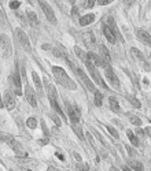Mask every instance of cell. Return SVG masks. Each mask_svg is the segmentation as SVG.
Instances as JSON below:
<instances>
[{"instance_id": "d590c367", "label": "cell", "mask_w": 151, "mask_h": 171, "mask_svg": "<svg viewBox=\"0 0 151 171\" xmlns=\"http://www.w3.org/2000/svg\"><path fill=\"white\" fill-rule=\"evenodd\" d=\"M72 17L74 18L76 21H78V10H77L76 7H73V10H72Z\"/></svg>"}, {"instance_id": "4fadbf2b", "label": "cell", "mask_w": 151, "mask_h": 171, "mask_svg": "<svg viewBox=\"0 0 151 171\" xmlns=\"http://www.w3.org/2000/svg\"><path fill=\"white\" fill-rule=\"evenodd\" d=\"M103 23H105L106 26H109V28L113 30V33L115 34V37H118V38H121V40H122V37L120 36V32H118L117 25H115V21H114L113 17H110V15L106 17V18H105V22H103Z\"/></svg>"}, {"instance_id": "60d3db41", "label": "cell", "mask_w": 151, "mask_h": 171, "mask_svg": "<svg viewBox=\"0 0 151 171\" xmlns=\"http://www.w3.org/2000/svg\"><path fill=\"white\" fill-rule=\"evenodd\" d=\"M57 156H58L59 159H61V160H63V159H65V158H63V155H61V153H59V152H57Z\"/></svg>"}, {"instance_id": "9c48e42d", "label": "cell", "mask_w": 151, "mask_h": 171, "mask_svg": "<svg viewBox=\"0 0 151 171\" xmlns=\"http://www.w3.org/2000/svg\"><path fill=\"white\" fill-rule=\"evenodd\" d=\"M38 3H40V7L41 10H43L44 15L48 18V21L51 23H57V18H55V14H54V10H52L51 7H50L48 3H46L44 0H38Z\"/></svg>"}, {"instance_id": "c3c4849f", "label": "cell", "mask_w": 151, "mask_h": 171, "mask_svg": "<svg viewBox=\"0 0 151 171\" xmlns=\"http://www.w3.org/2000/svg\"><path fill=\"white\" fill-rule=\"evenodd\" d=\"M0 18H2V11H0Z\"/></svg>"}, {"instance_id": "52a82bcc", "label": "cell", "mask_w": 151, "mask_h": 171, "mask_svg": "<svg viewBox=\"0 0 151 171\" xmlns=\"http://www.w3.org/2000/svg\"><path fill=\"white\" fill-rule=\"evenodd\" d=\"M105 75H106V79L109 81V84L111 85L113 88H115V89H118L120 88V79L117 78V75H115L114 70L111 69L110 66H107L105 69Z\"/></svg>"}, {"instance_id": "484cf974", "label": "cell", "mask_w": 151, "mask_h": 171, "mask_svg": "<svg viewBox=\"0 0 151 171\" xmlns=\"http://www.w3.org/2000/svg\"><path fill=\"white\" fill-rule=\"evenodd\" d=\"M129 167H131L132 170H136V171H143V166H141V163L137 160L129 162Z\"/></svg>"}, {"instance_id": "5b68a950", "label": "cell", "mask_w": 151, "mask_h": 171, "mask_svg": "<svg viewBox=\"0 0 151 171\" xmlns=\"http://www.w3.org/2000/svg\"><path fill=\"white\" fill-rule=\"evenodd\" d=\"M57 90H55V88L52 86V85H48V99H50V103H51V105H52V108H54L57 112L61 115L62 118H65V114H63V111L59 108V104H58V101H57Z\"/></svg>"}, {"instance_id": "f6af8a7d", "label": "cell", "mask_w": 151, "mask_h": 171, "mask_svg": "<svg viewBox=\"0 0 151 171\" xmlns=\"http://www.w3.org/2000/svg\"><path fill=\"white\" fill-rule=\"evenodd\" d=\"M69 3H70V4H74V3H76V0H69Z\"/></svg>"}, {"instance_id": "b9f144b4", "label": "cell", "mask_w": 151, "mask_h": 171, "mask_svg": "<svg viewBox=\"0 0 151 171\" xmlns=\"http://www.w3.org/2000/svg\"><path fill=\"white\" fill-rule=\"evenodd\" d=\"M146 133L149 134V135H151V127H147V129H146Z\"/></svg>"}, {"instance_id": "8992f818", "label": "cell", "mask_w": 151, "mask_h": 171, "mask_svg": "<svg viewBox=\"0 0 151 171\" xmlns=\"http://www.w3.org/2000/svg\"><path fill=\"white\" fill-rule=\"evenodd\" d=\"M17 38H18L21 47H22L26 52L32 51V45H30V41H29V37L22 29H17Z\"/></svg>"}, {"instance_id": "7dc6e473", "label": "cell", "mask_w": 151, "mask_h": 171, "mask_svg": "<svg viewBox=\"0 0 151 171\" xmlns=\"http://www.w3.org/2000/svg\"><path fill=\"white\" fill-rule=\"evenodd\" d=\"M0 140H2V131H0Z\"/></svg>"}, {"instance_id": "ac0fdd59", "label": "cell", "mask_w": 151, "mask_h": 171, "mask_svg": "<svg viewBox=\"0 0 151 171\" xmlns=\"http://www.w3.org/2000/svg\"><path fill=\"white\" fill-rule=\"evenodd\" d=\"M103 34H105V37L107 38V41L110 44H115V40H117V37H115V34L113 33V30H111L109 26H106L105 23H103Z\"/></svg>"}, {"instance_id": "5bb4252c", "label": "cell", "mask_w": 151, "mask_h": 171, "mask_svg": "<svg viewBox=\"0 0 151 171\" xmlns=\"http://www.w3.org/2000/svg\"><path fill=\"white\" fill-rule=\"evenodd\" d=\"M131 52H132L133 55H135L136 58L139 59V60H140V63H141V67H143V69L146 70V71H149V70H150V66H149V63H147V60H146V59H144V56H143V55H141V52L139 51L137 48H132V49H131Z\"/></svg>"}, {"instance_id": "f1b7e54d", "label": "cell", "mask_w": 151, "mask_h": 171, "mask_svg": "<svg viewBox=\"0 0 151 171\" xmlns=\"http://www.w3.org/2000/svg\"><path fill=\"white\" fill-rule=\"evenodd\" d=\"M26 126H28L29 129H36V126H37L36 118H28V120H26Z\"/></svg>"}, {"instance_id": "7a4b0ae2", "label": "cell", "mask_w": 151, "mask_h": 171, "mask_svg": "<svg viewBox=\"0 0 151 171\" xmlns=\"http://www.w3.org/2000/svg\"><path fill=\"white\" fill-rule=\"evenodd\" d=\"M0 141H4L6 144H8L10 148H13V151L15 152L17 158H26V152H25V149H23V146L21 145V144L11 134L2 133V140Z\"/></svg>"}, {"instance_id": "f907efd6", "label": "cell", "mask_w": 151, "mask_h": 171, "mask_svg": "<svg viewBox=\"0 0 151 171\" xmlns=\"http://www.w3.org/2000/svg\"><path fill=\"white\" fill-rule=\"evenodd\" d=\"M109 2H113V0H109Z\"/></svg>"}, {"instance_id": "d6986e66", "label": "cell", "mask_w": 151, "mask_h": 171, "mask_svg": "<svg viewBox=\"0 0 151 171\" xmlns=\"http://www.w3.org/2000/svg\"><path fill=\"white\" fill-rule=\"evenodd\" d=\"M136 34H137V37L140 38L141 41H144L146 44L151 45V36L144 30V29H137V30H136Z\"/></svg>"}, {"instance_id": "6da1fadb", "label": "cell", "mask_w": 151, "mask_h": 171, "mask_svg": "<svg viewBox=\"0 0 151 171\" xmlns=\"http://www.w3.org/2000/svg\"><path fill=\"white\" fill-rule=\"evenodd\" d=\"M52 73H54L55 79H57V82L61 85V86L66 88V89H70V90H76L77 89L74 81H73V79L66 74V71H65L62 67H57V66L52 67Z\"/></svg>"}, {"instance_id": "d6a6232c", "label": "cell", "mask_w": 151, "mask_h": 171, "mask_svg": "<svg viewBox=\"0 0 151 171\" xmlns=\"http://www.w3.org/2000/svg\"><path fill=\"white\" fill-rule=\"evenodd\" d=\"M131 123H132V125H136V126H140L141 125V120L139 119L137 116H132L131 118Z\"/></svg>"}, {"instance_id": "8d00e7d4", "label": "cell", "mask_w": 151, "mask_h": 171, "mask_svg": "<svg viewBox=\"0 0 151 171\" xmlns=\"http://www.w3.org/2000/svg\"><path fill=\"white\" fill-rule=\"evenodd\" d=\"M51 118H52V120H54L55 123H57V126H61L62 125V122H61V119H59L58 116H55V115H51Z\"/></svg>"}, {"instance_id": "7c38bea8", "label": "cell", "mask_w": 151, "mask_h": 171, "mask_svg": "<svg viewBox=\"0 0 151 171\" xmlns=\"http://www.w3.org/2000/svg\"><path fill=\"white\" fill-rule=\"evenodd\" d=\"M25 97L32 107H34V108L37 107V100H36V95H34V90L29 85H26V88H25Z\"/></svg>"}, {"instance_id": "bcb514c9", "label": "cell", "mask_w": 151, "mask_h": 171, "mask_svg": "<svg viewBox=\"0 0 151 171\" xmlns=\"http://www.w3.org/2000/svg\"><path fill=\"white\" fill-rule=\"evenodd\" d=\"M110 171H118V170L115 169V167H111V169H110Z\"/></svg>"}, {"instance_id": "e0dca14e", "label": "cell", "mask_w": 151, "mask_h": 171, "mask_svg": "<svg viewBox=\"0 0 151 171\" xmlns=\"http://www.w3.org/2000/svg\"><path fill=\"white\" fill-rule=\"evenodd\" d=\"M32 79H33V82H34V88H36L37 93H38V95H40V96H43V95H44L43 85H41L40 77H38V74H37L36 71H33V73H32Z\"/></svg>"}, {"instance_id": "9a60e30c", "label": "cell", "mask_w": 151, "mask_h": 171, "mask_svg": "<svg viewBox=\"0 0 151 171\" xmlns=\"http://www.w3.org/2000/svg\"><path fill=\"white\" fill-rule=\"evenodd\" d=\"M87 56H88V60H89L95 67H105V63H103L102 59L99 58V55L93 54V52H88Z\"/></svg>"}, {"instance_id": "3957f363", "label": "cell", "mask_w": 151, "mask_h": 171, "mask_svg": "<svg viewBox=\"0 0 151 171\" xmlns=\"http://www.w3.org/2000/svg\"><path fill=\"white\" fill-rule=\"evenodd\" d=\"M0 51H2L3 56L6 59L10 58L11 54H13V45H11V41L8 36H6V34H2V37H0Z\"/></svg>"}, {"instance_id": "83f0119b", "label": "cell", "mask_w": 151, "mask_h": 171, "mask_svg": "<svg viewBox=\"0 0 151 171\" xmlns=\"http://www.w3.org/2000/svg\"><path fill=\"white\" fill-rule=\"evenodd\" d=\"M102 101H103V95L99 90H96V92H95V105L100 107V105H102Z\"/></svg>"}, {"instance_id": "603a6c76", "label": "cell", "mask_w": 151, "mask_h": 171, "mask_svg": "<svg viewBox=\"0 0 151 171\" xmlns=\"http://www.w3.org/2000/svg\"><path fill=\"white\" fill-rule=\"evenodd\" d=\"M74 52H76L77 58H80L82 62H84V63H87V60H88V56H87V54H85V52L82 51L81 48H78V47H74Z\"/></svg>"}, {"instance_id": "e575fe53", "label": "cell", "mask_w": 151, "mask_h": 171, "mask_svg": "<svg viewBox=\"0 0 151 171\" xmlns=\"http://www.w3.org/2000/svg\"><path fill=\"white\" fill-rule=\"evenodd\" d=\"M77 169H78L80 171H89L88 167H87V164H84V163H78L77 164Z\"/></svg>"}, {"instance_id": "30bf717a", "label": "cell", "mask_w": 151, "mask_h": 171, "mask_svg": "<svg viewBox=\"0 0 151 171\" xmlns=\"http://www.w3.org/2000/svg\"><path fill=\"white\" fill-rule=\"evenodd\" d=\"M3 97H4V104L6 107H7V110H14V107H15L17 101H15V97H14V93L11 92L10 89H7L4 92V95H3Z\"/></svg>"}, {"instance_id": "d4e9b609", "label": "cell", "mask_w": 151, "mask_h": 171, "mask_svg": "<svg viewBox=\"0 0 151 171\" xmlns=\"http://www.w3.org/2000/svg\"><path fill=\"white\" fill-rule=\"evenodd\" d=\"M126 134H128V138H129V141H131L132 145L133 146H139V144H140V142H139V138L136 137V135L133 134L131 130H128V133H126Z\"/></svg>"}, {"instance_id": "ab89813d", "label": "cell", "mask_w": 151, "mask_h": 171, "mask_svg": "<svg viewBox=\"0 0 151 171\" xmlns=\"http://www.w3.org/2000/svg\"><path fill=\"white\" fill-rule=\"evenodd\" d=\"M126 151H128V155L129 156H135V151H133V149L129 145H126Z\"/></svg>"}, {"instance_id": "cb8c5ba5", "label": "cell", "mask_w": 151, "mask_h": 171, "mask_svg": "<svg viewBox=\"0 0 151 171\" xmlns=\"http://www.w3.org/2000/svg\"><path fill=\"white\" fill-rule=\"evenodd\" d=\"M13 78H14V84H15V89H17V95H21V78H19V74L18 73H14V75H13Z\"/></svg>"}, {"instance_id": "74e56055", "label": "cell", "mask_w": 151, "mask_h": 171, "mask_svg": "<svg viewBox=\"0 0 151 171\" xmlns=\"http://www.w3.org/2000/svg\"><path fill=\"white\" fill-rule=\"evenodd\" d=\"M95 3H96V0H87V7L92 8L95 6Z\"/></svg>"}, {"instance_id": "ffe728a7", "label": "cell", "mask_w": 151, "mask_h": 171, "mask_svg": "<svg viewBox=\"0 0 151 171\" xmlns=\"http://www.w3.org/2000/svg\"><path fill=\"white\" fill-rule=\"evenodd\" d=\"M93 21H95V15H93V14H87V15H84L82 18L78 19V23L81 26H88L89 23H92Z\"/></svg>"}, {"instance_id": "f546056e", "label": "cell", "mask_w": 151, "mask_h": 171, "mask_svg": "<svg viewBox=\"0 0 151 171\" xmlns=\"http://www.w3.org/2000/svg\"><path fill=\"white\" fill-rule=\"evenodd\" d=\"M106 129H107V130H109V133H110L111 135H113V137L115 138V140H118V138H120V134H118L117 133V130H115V129L114 127H111V126H106Z\"/></svg>"}, {"instance_id": "f35d334b", "label": "cell", "mask_w": 151, "mask_h": 171, "mask_svg": "<svg viewBox=\"0 0 151 171\" xmlns=\"http://www.w3.org/2000/svg\"><path fill=\"white\" fill-rule=\"evenodd\" d=\"M96 2H97V4L99 6H107L109 3H110L109 0H96Z\"/></svg>"}, {"instance_id": "ee69618b", "label": "cell", "mask_w": 151, "mask_h": 171, "mask_svg": "<svg viewBox=\"0 0 151 171\" xmlns=\"http://www.w3.org/2000/svg\"><path fill=\"white\" fill-rule=\"evenodd\" d=\"M122 170H124V171H132L131 169H129V167H124V169H122Z\"/></svg>"}, {"instance_id": "4316f807", "label": "cell", "mask_w": 151, "mask_h": 171, "mask_svg": "<svg viewBox=\"0 0 151 171\" xmlns=\"http://www.w3.org/2000/svg\"><path fill=\"white\" fill-rule=\"evenodd\" d=\"M84 41L87 45H89V44H93L95 43V38H93V34L91 33V32H87V33L84 34Z\"/></svg>"}, {"instance_id": "277c9868", "label": "cell", "mask_w": 151, "mask_h": 171, "mask_svg": "<svg viewBox=\"0 0 151 171\" xmlns=\"http://www.w3.org/2000/svg\"><path fill=\"white\" fill-rule=\"evenodd\" d=\"M85 66H87V69L89 70V74L92 75V78L95 79V82H96V84L99 85L100 88H103V89H107L109 86H107V85H106V82L103 81V78H102V77L99 75V71H97V70H96V67H95V66H93L92 63H91L89 60H87V63H85Z\"/></svg>"}, {"instance_id": "44dd1931", "label": "cell", "mask_w": 151, "mask_h": 171, "mask_svg": "<svg viewBox=\"0 0 151 171\" xmlns=\"http://www.w3.org/2000/svg\"><path fill=\"white\" fill-rule=\"evenodd\" d=\"M109 104H110L111 111H114L115 114H120V104L115 97H109Z\"/></svg>"}, {"instance_id": "816d5d0a", "label": "cell", "mask_w": 151, "mask_h": 171, "mask_svg": "<svg viewBox=\"0 0 151 171\" xmlns=\"http://www.w3.org/2000/svg\"><path fill=\"white\" fill-rule=\"evenodd\" d=\"M150 122H151V118H150Z\"/></svg>"}, {"instance_id": "1f68e13d", "label": "cell", "mask_w": 151, "mask_h": 171, "mask_svg": "<svg viewBox=\"0 0 151 171\" xmlns=\"http://www.w3.org/2000/svg\"><path fill=\"white\" fill-rule=\"evenodd\" d=\"M128 100H129V101H131V103H132V104H133V105H135V107H136V108H140V101H139V100H136V99H135V97H132V96H129V97H128Z\"/></svg>"}, {"instance_id": "681fc988", "label": "cell", "mask_w": 151, "mask_h": 171, "mask_svg": "<svg viewBox=\"0 0 151 171\" xmlns=\"http://www.w3.org/2000/svg\"><path fill=\"white\" fill-rule=\"evenodd\" d=\"M28 171H33V170H28Z\"/></svg>"}, {"instance_id": "ba28073f", "label": "cell", "mask_w": 151, "mask_h": 171, "mask_svg": "<svg viewBox=\"0 0 151 171\" xmlns=\"http://www.w3.org/2000/svg\"><path fill=\"white\" fill-rule=\"evenodd\" d=\"M73 70H74V71L77 73V74H78L80 79H81V81H82V84L85 85V88H87V89L92 90V92H96V89H95L93 84H92V82H91V79L88 78V75L84 73V70H82V69H80V67H76V66H74V69H73Z\"/></svg>"}, {"instance_id": "7bdbcfd3", "label": "cell", "mask_w": 151, "mask_h": 171, "mask_svg": "<svg viewBox=\"0 0 151 171\" xmlns=\"http://www.w3.org/2000/svg\"><path fill=\"white\" fill-rule=\"evenodd\" d=\"M48 171H59V170H57V169H54V167H50V169H48Z\"/></svg>"}, {"instance_id": "2e32d148", "label": "cell", "mask_w": 151, "mask_h": 171, "mask_svg": "<svg viewBox=\"0 0 151 171\" xmlns=\"http://www.w3.org/2000/svg\"><path fill=\"white\" fill-rule=\"evenodd\" d=\"M66 107H67V114H69V118H70L72 125H77V123H80V115H78V112H77L74 108L70 107V105H67V103H66Z\"/></svg>"}, {"instance_id": "7402d4cb", "label": "cell", "mask_w": 151, "mask_h": 171, "mask_svg": "<svg viewBox=\"0 0 151 171\" xmlns=\"http://www.w3.org/2000/svg\"><path fill=\"white\" fill-rule=\"evenodd\" d=\"M26 17H28V19H29V22H30L32 26H37L38 25L37 15L33 13V11H28V13H26Z\"/></svg>"}, {"instance_id": "8fae6325", "label": "cell", "mask_w": 151, "mask_h": 171, "mask_svg": "<svg viewBox=\"0 0 151 171\" xmlns=\"http://www.w3.org/2000/svg\"><path fill=\"white\" fill-rule=\"evenodd\" d=\"M99 58L102 59V62L105 63V69L107 66H110V62H111V56H110V52H109V49L106 48L105 45H100L99 47Z\"/></svg>"}, {"instance_id": "4dcf8cb0", "label": "cell", "mask_w": 151, "mask_h": 171, "mask_svg": "<svg viewBox=\"0 0 151 171\" xmlns=\"http://www.w3.org/2000/svg\"><path fill=\"white\" fill-rule=\"evenodd\" d=\"M72 126H73V129H74L76 134L78 135L80 138H84V135H82V131H81V126H80V123H77V125H72Z\"/></svg>"}, {"instance_id": "836d02e7", "label": "cell", "mask_w": 151, "mask_h": 171, "mask_svg": "<svg viewBox=\"0 0 151 171\" xmlns=\"http://www.w3.org/2000/svg\"><path fill=\"white\" fill-rule=\"evenodd\" d=\"M21 6V3L19 2H17V0H14V2H11L10 3V8L11 10H17V8H18Z\"/></svg>"}]
</instances>
